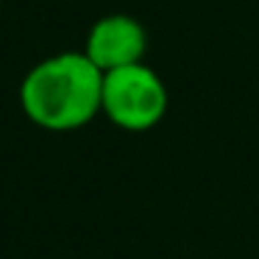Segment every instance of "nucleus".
Here are the masks:
<instances>
[{
  "instance_id": "3",
  "label": "nucleus",
  "mask_w": 259,
  "mask_h": 259,
  "mask_svg": "<svg viewBox=\"0 0 259 259\" xmlns=\"http://www.w3.org/2000/svg\"><path fill=\"white\" fill-rule=\"evenodd\" d=\"M148 31L131 14H103L90 25L84 39V56L101 73L145 62Z\"/></svg>"
},
{
  "instance_id": "1",
  "label": "nucleus",
  "mask_w": 259,
  "mask_h": 259,
  "mask_svg": "<svg viewBox=\"0 0 259 259\" xmlns=\"http://www.w3.org/2000/svg\"><path fill=\"white\" fill-rule=\"evenodd\" d=\"M103 73L84 51H62L36 62L20 81V109L42 131L67 134L101 114Z\"/></svg>"
},
{
  "instance_id": "2",
  "label": "nucleus",
  "mask_w": 259,
  "mask_h": 259,
  "mask_svg": "<svg viewBox=\"0 0 259 259\" xmlns=\"http://www.w3.org/2000/svg\"><path fill=\"white\" fill-rule=\"evenodd\" d=\"M170 106V92L162 75L145 62L103 73L101 114L128 134L156 128Z\"/></svg>"
}]
</instances>
